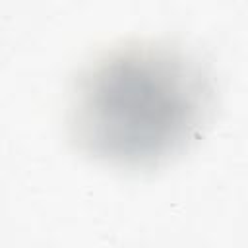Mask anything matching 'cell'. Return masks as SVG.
I'll return each instance as SVG.
<instances>
[{
    "mask_svg": "<svg viewBox=\"0 0 248 248\" xmlns=\"http://www.w3.org/2000/svg\"><path fill=\"white\" fill-rule=\"evenodd\" d=\"M211 81L178 46H114L76 79L68 126L95 161L149 169L178 155L202 130L211 108Z\"/></svg>",
    "mask_w": 248,
    "mask_h": 248,
    "instance_id": "6da1fadb",
    "label": "cell"
}]
</instances>
